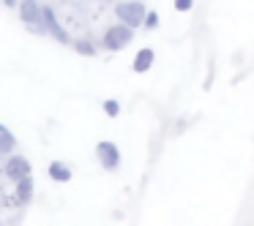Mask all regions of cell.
Listing matches in <instances>:
<instances>
[{
	"label": "cell",
	"instance_id": "6da1fadb",
	"mask_svg": "<svg viewBox=\"0 0 254 226\" xmlns=\"http://www.w3.org/2000/svg\"><path fill=\"white\" fill-rule=\"evenodd\" d=\"M145 3H139V0H123V3H118L115 6V17L121 19L123 28L128 30H137L142 28V19H145Z\"/></svg>",
	"mask_w": 254,
	"mask_h": 226
},
{
	"label": "cell",
	"instance_id": "7a4b0ae2",
	"mask_svg": "<svg viewBox=\"0 0 254 226\" xmlns=\"http://www.w3.org/2000/svg\"><path fill=\"white\" fill-rule=\"evenodd\" d=\"M134 41V30L123 28L121 22L118 25H110V28L104 30V39H101V46H104L107 52H121L126 49L128 44Z\"/></svg>",
	"mask_w": 254,
	"mask_h": 226
},
{
	"label": "cell",
	"instance_id": "3957f363",
	"mask_svg": "<svg viewBox=\"0 0 254 226\" xmlns=\"http://www.w3.org/2000/svg\"><path fill=\"white\" fill-rule=\"evenodd\" d=\"M17 11H19V19L25 22V28L30 33H47L44 25H41V3L39 0H19Z\"/></svg>",
	"mask_w": 254,
	"mask_h": 226
},
{
	"label": "cell",
	"instance_id": "277c9868",
	"mask_svg": "<svg viewBox=\"0 0 254 226\" xmlns=\"http://www.w3.org/2000/svg\"><path fill=\"white\" fill-rule=\"evenodd\" d=\"M96 155H99L101 169H107V172H115L118 166H121V150H118V144L110 142V139H101V142L96 144Z\"/></svg>",
	"mask_w": 254,
	"mask_h": 226
},
{
	"label": "cell",
	"instance_id": "5b68a950",
	"mask_svg": "<svg viewBox=\"0 0 254 226\" xmlns=\"http://www.w3.org/2000/svg\"><path fill=\"white\" fill-rule=\"evenodd\" d=\"M41 25H44V30L58 41V44H71V36L66 33V28H63L61 22H58L55 11H52L50 6H41Z\"/></svg>",
	"mask_w": 254,
	"mask_h": 226
},
{
	"label": "cell",
	"instance_id": "8992f818",
	"mask_svg": "<svg viewBox=\"0 0 254 226\" xmlns=\"http://www.w3.org/2000/svg\"><path fill=\"white\" fill-rule=\"evenodd\" d=\"M30 175H33V166H30V161L25 158V155H8V161H6V177L8 180L19 182Z\"/></svg>",
	"mask_w": 254,
	"mask_h": 226
},
{
	"label": "cell",
	"instance_id": "52a82bcc",
	"mask_svg": "<svg viewBox=\"0 0 254 226\" xmlns=\"http://www.w3.org/2000/svg\"><path fill=\"white\" fill-rule=\"evenodd\" d=\"M33 193H36L33 175L25 177V180H19V182H14V196H17L19 204H30V202H33Z\"/></svg>",
	"mask_w": 254,
	"mask_h": 226
},
{
	"label": "cell",
	"instance_id": "ba28073f",
	"mask_svg": "<svg viewBox=\"0 0 254 226\" xmlns=\"http://www.w3.org/2000/svg\"><path fill=\"white\" fill-rule=\"evenodd\" d=\"M153 60H156V52L150 49V46H145V49H139L137 52V57H134V74H145V71H150V66H153Z\"/></svg>",
	"mask_w": 254,
	"mask_h": 226
},
{
	"label": "cell",
	"instance_id": "9c48e42d",
	"mask_svg": "<svg viewBox=\"0 0 254 226\" xmlns=\"http://www.w3.org/2000/svg\"><path fill=\"white\" fill-rule=\"evenodd\" d=\"M47 172H50V177H52L55 182H68V180L74 177L71 166H68V164H63V161H52V164H50V169H47Z\"/></svg>",
	"mask_w": 254,
	"mask_h": 226
},
{
	"label": "cell",
	"instance_id": "30bf717a",
	"mask_svg": "<svg viewBox=\"0 0 254 226\" xmlns=\"http://www.w3.org/2000/svg\"><path fill=\"white\" fill-rule=\"evenodd\" d=\"M74 49H77L79 55H85V57H96V46L90 44L88 39H79V41H74Z\"/></svg>",
	"mask_w": 254,
	"mask_h": 226
},
{
	"label": "cell",
	"instance_id": "8fae6325",
	"mask_svg": "<svg viewBox=\"0 0 254 226\" xmlns=\"http://www.w3.org/2000/svg\"><path fill=\"white\" fill-rule=\"evenodd\" d=\"M101 109H104V115H107V117H118V115H121V101L107 98L104 104H101Z\"/></svg>",
	"mask_w": 254,
	"mask_h": 226
},
{
	"label": "cell",
	"instance_id": "7c38bea8",
	"mask_svg": "<svg viewBox=\"0 0 254 226\" xmlns=\"http://www.w3.org/2000/svg\"><path fill=\"white\" fill-rule=\"evenodd\" d=\"M142 25H145V30H156V28H159V14L148 11V14H145V19H142Z\"/></svg>",
	"mask_w": 254,
	"mask_h": 226
},
{
	"label": "cell",
	"instance_id": "4fadbf2b",
	"mask_svg": "<svg viewBox=\"0 0 254 226\" xmlns=\"http://www.w3.org/2000/svg\"><path fill=\"white\" fill-rule=\"evenodd\" d=\"M191 8H194V0H175V11L186 14V11H191Z\"/></svg>",
	"mask_w": 254,
	"mask_h": 226
},
{
	"label": "cell",
	"instance_id": "5bb4252c",
	"mask_svg": "<svg viewBox=\"0 0 254 226\" xmlns=\"http://www.w3.org/2000/svg\"><path fill=\"white\" fill-rule=\"evenodd\" d=\"M0 3H3L6 8H17V3H19V0H0Z\"/></svg>",
	"mask_w": 254,
	"mask_h": 226
},
{
	"label": "cell",
	"instance_id": "9a60e30c",
	"mask_svg": "<svg viewBox=\"0 0 254 226\" xmlns=\"http://www.w3.org/2000/svg\"><path fill=\"white\" fill-rule=\"evenodd\" d=\"M6 131H8V128H6V126H3V123H0V134H6Z\"/></svg>",
	"mask_w": 254,
	"mask_h": 226
},
{
	"label": "cell",
	"instance_id": "2e32d148",
	"mask_svg": "<svg viewBox=\"0 0 254 226\" xmlns=\"http://www.w3.org/2000/svg\"><path fill=\"white\" fill-rule=\"evenodd\" d=\"M0 153H3V134H0Z\"/></svg>",
	"mask_w": 254,
	"mask_h": 226
}]
</instances>
